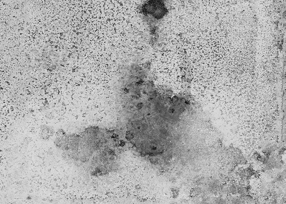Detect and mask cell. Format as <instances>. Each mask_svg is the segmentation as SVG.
<instances>
[{
    "label": "cell",
    "instance_id": "cell-1",
    "mask_svg": "<svg viewBox=\"0 0 286 204\" xmlns=\"http://www.w3.org/2000/svg\"><path fill=\"white\" fill-rule=\"evenodd\" d=\"M167 0H149L143 7V14L152 23L157 24L169 12Z\"/></svg>",
    "mask_w": 286,
    "mask_h": 204
}]
</instances>
